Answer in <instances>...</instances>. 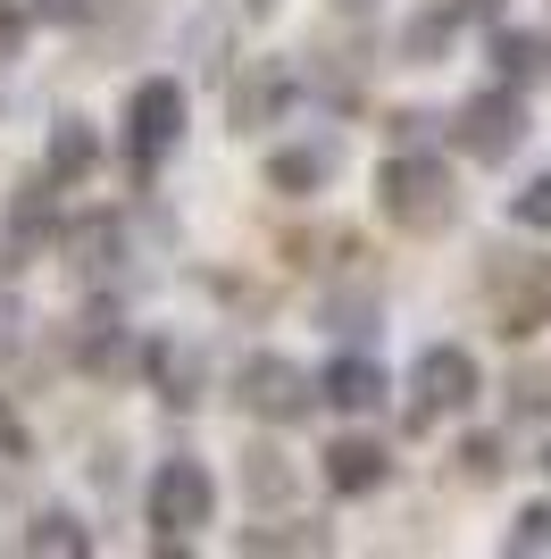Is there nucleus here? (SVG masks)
Listing matches in <instances>:
<instances>
[{"mask_svg": "<svg viewBox=\"0 0 551 559\" xmlns=\"http://www.w3.org/2000/svg\"><path fill=\"white\" fill-rule=\"evenodd\" d=\"M68 350L84 359V368H101V376H126V368H134V343H126V326H117V309H109V301H92L84 318H75Z\"/></svg>", "mask_w": 551, "mask_h": 559, "instance_id": "1a4fd4ad", "label": "nucleus"}, {"mask_svg": "<svg viewBox=\"0 0 551 559\" xmlns=\"http://www.w3.org/2000/svg\"><path fill=\"white\" fill-rule=\"evenodd\" d=\"M509 551H551V501L518 510V526H509Z\"/></svg>", "mask_w": 551, "mask_h": 559, "instance_id": "4be33fe9", "label": "nucleus"}, {"mask_svg": "<svg viewBox=\"0 0 551 559\" xmlns=\"http://www.w3.org/2000/svg\"><path fill=\"white\" fill-rule=\"evenodd\" d=\"M176 134H184V93L167 84V75H151V84L134 93V109H126V151L151 167V159L176 151Z\"/></svg>", "mask_w": 551, "mask_h": 559, "instance_id": "0eeeda50", "label": "nucleus"}, {"mask_svg": "<svg viewBox=\"0 0 551 559\" xmlns=\"http://www.w3.org/2000/svg\"><path fill=\"white\" fill-rule=\"evenodd\" d=\"M25 551H68V559H84L92 551V535L75 526V518H59V510H43L34 526H25Z\"/></svg>", "mask_w": 551, "mask_h": 559, "instance_id": "a211bd4d", "label": "nucleus"}, {"mask_svg": "<svg viewBox=\"0 0 551 559\" xmlns=\"http://www.w3.org/2000/svg\"><path fill=\"white\" fill-rule=\"evenodd\" d=\"M376 210L401 234H443L459 217V185H452V167H443L435 151H392V159L376 167Z\"/></svg>", "mask_w": 551, "mask_h": 559, "instance_id": "f257e3e1", "label": "nucleus"}, {"mask_svg": "<svg viewBox=\"0 0 551 559\" xmlns=\"http://www.w3.org/2000/svg\"><path fill=\"white\" fill-rule=\"evenodd\" d=\"M243 551H326V535H293V526H251Z\"/></svg>", "mask_w": 551, "mask_h": 559, "instance_id": "412c9836", "label": "nucleus"}, {"mask_svg": "<svg viewBox=\"0 0 551 559\" xmlns=\"http://www.w3.org/2000/svg\"><path fill=\"white\" fill-rule=\"evenodd\" d=\"M452 134L468 159H509L518 151V134H527V100H518V84H493V93H468L452 117Z\"/></svg>", "mask_w": 551, "mask_h": 559, "instance_id": "39448f33", "label": "nucleus"}, {"mask_svg": "<svg viewBox=\"0 0 551 559\" xmlns=\"http://www.w3.org/2000/svg\"><path fill=\"white\" fill-rule=\"evenodd\" d=\"M0 460H34V435H25V418L0 401Z\"/></svg>", "mask_w": 551, "mask_h": 559, "instance_id": "b1692460", "label": "nucleus"}, {"mask_svg": "<svg viewBox=\"0 0 551 559\" xmlns=\"http://www.w3.org/2000/svg\"><path fill=\"white\" fill-rule=\"evenodd\" d=\"M17 326H25V318H17V301L0 293V350H17Z\"/></svg>", "mask_w": 551, "mask_h": 559, "instance_id": "bb28decb", "label": "nucleus"}, {"mask_svg": "<svg viewBox=\"0 0 551 559\" xmlns=\"http://www.w3.org/2000/svg\"><path fill=\"white\" fill-rule=\"evenodd\" d=\"M209 510H218V485H209V467H201V460H160V476H151V501H142V518H151L160 551H176L184 535H201Z\"/></svg>", "mask_w": 551, "mask_h": 559, "instance_id": "f03ea898", "label": "nucleus"}, {"mask_svg": "<svg viewBox=\"0 0 551 559\" xmlns=\"http://www.w3.org/2000/svg\"><path fill=\"white\" fill-rule=\"evenodd\" d=\"M243 409L268 418V426H301L309 409H318V376L293 368L284 350H259L251 368H243Z\"/></svg>", "mask_w": 551, "mask_h": 559, "instance_id": "20e7f679", "label": "nucleus"}, {"mask_svg": "<svg viewBox=\"0 0 551 559\" xmlns=\"http://www.w3.org/2000/svg\"><path fill=\"white\" fill-rule=\"evenodd\" d=\"M392 476V451L367 443V435H343V443H326V492H343V501H360V492H376Z\"/></svg>", "mask_w": 551, "mask_h": 559, "instance_id": "6e6552de", "label": "nucleus"}, {"mask_svg": "<svg viewBox=\"0 0 551 559\" xmlns=\"http://www.w3.org/2000/svg\"><path fill=\"white\" fill-rule=\"evenodd\" d=\"M452 34H459V0H443V9H426V17L401 25V59H443Z\"/></svg>", "mask_w": 551, "mask_h": 559, "instance_id": "dca6fc26", "label": "nucleus"}, {"mask_svg": "<svg viewBox=\"0 0 551 559\" xmlns=\"http://www.w3.org/2000/svg\"><path fill=\"white\" fill-rule=\"evenodd\" d=\"M543 476H551V443H543Z\"/></svg>", "mask_w": 551, "mask_h": 559, "instance_id": "c85d7f7f", "label": "nucleus"}, {"mask_svg": "<svg viewBox=\"0 0 551 559\" xmlns=\"http://www.w3.org/2000/svg\"><path fill=\"white\" fill-rule=\"evenodd\" d=\"M509 226H527V234H543V226H551V176H535V185L509 201Z\"/></svg>", "mask_w": 551, "mask_h": 559, "instance_id": "aec40b11", "label": "nucleus"}, {"mask_svg": "<svg viewBox=\"0 0 551 559\" xmlns=\"http://www.w3.org/2000/svg\"><path fill=\"white\" fill-rule=\"evenodd\" d=\"M318 393H326V409H351V418H367V409L385 401V376L367 368V359H326Z\"/></svg>", "mask_w": 551, "mask_h": 559, "instance_id": "9b49d317", "label": "nucleus"}, {"mask_svg": "<svg viewBox=\"0 0 551 559\" xmlns=\"http://www.w3.org/2000/svg\"><path fill=\"white\" fill-rule=\"evenodd\" d=\"M484 293H493V334L527 343L551 318V259H493V267H484Z\"/></svg>", "mask_w": 551, "mask_h": 559, "instance_id": "7ed1b4c3", "label": "nucleus"}, {"mask_svg": "<svg viewBox=\"0 0 551 559\" xmlns=\"http://www.w3.org/2000/svg\"><path fill=\"white\" fill-rule=\"evenodd\" d=\"M493 59H502V84H543V75H551V34H518V25H502V34H493Z\"/></svg>", "mask_w": 551, "mask_h": 559, "instance_id": "ddd939ff", "label": "nucleus"}, {"mask_svg": "<svg viewBox=\"0 0 551 559\" xmlns=\"http://www.w3.org/2000/svg\"><path fill=\"white\" fill-rule=\"evenodd\" d=\"M326 176H335V151H326V142H301V151H276L268 159V185L276 192H326Z\"/></svg>", "mask_w": 551, "mask_h": 559, "instance_id": "f8f14e48", "label": "nucleus"}, {"mask_svg": "<svg viewBox=\"0 0 551 559\" xmlns=\"http://www.w3.org/2000/svg\"><path fill=\"white\" fill-rule=\"evenodd\" d=\"M251 9H268V0H251Z\"/></svg>", "mask_w": 551, "mask_h": 559, "instance_id": "c756f323", "label": "nucleus"}, {"mask_svg": "<svg viewBox=\"0 0 551 559\" xmlns=\"http://www.w3.org/2000/svg\"><path fill=\"white\" fill-rule=\"evenodd\" d=\"M459 476H468V485H493V476H502V443H493V435H468V443H459Z\"/></svg>", "mask_w": 551, "mask_h": 559, "instance_id": "6ab92c4d", "label": "nucleus"}, {"mask_svg": "<svg viewBox=\"0 0 551 559\" xmlns=\"http://www.w3.org/2000/svg\"><path fill=\"white\" fill-rule=\"evenodd\" d=\"M92 159H101V142H92V126L84 117H59V126H50V176H59V185H84L92 176Z\"/></svg>", "mask_w": 551, "mask_h": 559, "instance_id": "4468645a", "label": "nucleus"}, {"mask_svg": "<svg viewBox=\"0 0 551 559\" xmlns=\"http://www.w3.org/2000/svg\"><path fill=\"white\" fill-rule=\"evenodd\" d=\"M284 100H293V75L276 68H251V75H234V93H226V117L243 126V134H259V126H276L284 117Z\"/></svg>", "mask_w": 551, "mask_h": 559, "instance_id": "9d476101", "label": "nucleus"}, {"mask_svg": "<svg viewBox=\"0 0 551 559\" xmlns=\"http://www.w3.org/2000/svg\"><path fill=\"white\" fill-rule=\"evenodd\" d=\"M268 492V501H284V467H276V451H251V501Z\"/></svg>", "mask_w": 551, "mask_h": 559, "instance_id": "393cba45", "label": "nucleus"}, {"mask_svg": "<svg viewBox=\"0 0 551 559\" xmlns=\"http://www.w3.org/2000/svg\"><path fill=\"white\" fill-rule=\"evenodd\" d=\"M50 185H59V176H43V185H17V201H9V226H17L25 242L59 234V210H50Z\"/></svg>", "mask_w": 551, "mask_h": 559, "instance_id": "f3484780", "label": "nucleus"}, {"mask_svg": "<svg viewBox=\"0 0 551 559\" xmlns=\"http://www.w3.org/2000/svg\"><path fill=\"white\" fill-rule=\"evenodd\" d=\"M9 267H17V259H9V242H0V276H9Z\"/></svg>", "mask_w": 551, "mask_h": 559, "instance_id": "cd10ccee", "label": "nucleus"}, {"mask_svg": "<svg viewBox=\"0 0 551 559\" xmlns=\"http://www.w3.org/2000/svg\"><path fill=\"white\" fill-rule=\"evenodd\" d=\"M543 409H551V384L518 368V376H509V418H543Z\"/></svg>", "mask_w": 551, "mask_h": 559, "instance_id": "5701e85b", "label": "nucleus"}, {"mask_svg": "<svg viewBox=\"0 0 551 559\" xmlns=\"http://www.w3.org/2000/svg\"><path fill=\"white\" fill-rule=\"evenodd\" d=\"M43 17H59V25H75V17H92V0H34Z\"/></svg>", "mask_w": 551, "mask_h": 559, "instance_id": "a878e982", "label": "nucleus"}, {"mask_svg": "<svg viewBox=\"0 0 551 559\" xmlns=\"http://www.w3.org/2000/svg\"><path fill=\"white\" fill-rule=\"evenodd\" d=\"M477 384H484L477 350L435 343L426 359H418V376H410V393H418V426H426V418H452V409H468V401H477Z\"/></svg>", "mask_w": 551, "mask_h": 559, "instance_id": "423d86ee", "label": "nucleus"}, {"mask_svg": "<svg viewBox=\"0 0 551 559\" xmlns=\"http://www.w3.org/2000/svg\"><path fill=\"white\" fill-rule=\"evenodd\" d=\"M142 359H151V376H160L167 409H192V401H201V359H184V343H151Z\"/></svg>", "mask_w": 551, "mask_h": 559, "instance_id": "2eb2a0df", "label": "nucleus"}]
</instances>
